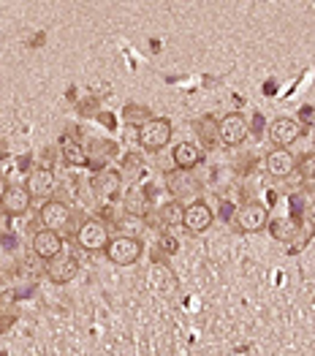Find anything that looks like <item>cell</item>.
I'll return each instance as SVG.
<instances>
[{
  "label": "cell",
  "instance_id": "obj_10",
  "mask_svg": "<svg viewBox=\"0 0 315 356\" xmlns=\"http://www.w3.org/2000/svg\"><path fill=\"white\" fill-rule=\"evenodd\" d=\"M269 136L277 147L288 149L293 142L302 139V122L296 118H277L272 125H269Z\"/></svg>",
  "mask_w": 315,
  "mask_h": 356
},
{
  "label": "cell",
  "instance_id": "obj_21",
  "mask_svg": "<svg viewBox=\"0 0 315 356\" xmlns=\"http://www.w3.org/2000/svg\"><path fill=\"white\" fill-rule=\"evenodd\" d=\"M269 229H272V234H275V237L283 239V242H288V239L296 234V226H293L291 220H275Z\"/></svg>",
  "mask_w": 315,
  "mask_h": 356
},
{
  "label": "cell",
  "instance_id": "obj_23",
  "mask_svg": "<svg viewBox=\"0 0 315 356\" xmlns=\"http://www.w3.org/2000/svg\"><path fill=\"white\" fill-rule=\"evenodd\" d=\"M158 248H161L163 253H169V256H174L179 245H177V239L169 237V234H161V237H158Z\"/></svg>",
  "mask_w": 315,
  "mask_h": 356
},
{
  "label": "cell",
  "instance_id": "obj_15",
  "mask_svg": "<svg viewBox=\"0 0 315 356\" xmlns=\"http://www.w3.org/2000/svg\"><path fill=\"white\" fill-rule=\"evenodd\" d=\"M166 188H169V193H172L177 202H182V199H188V196H193L199 191V179L191 177V172L174 169V172L166 175Z\"/></svg>",
  "mask_w": 315,
  "mask_h": 356
},
{
  "label": "cell",
  "instance_id": "obj_22",
  "mask_svg": "<svg viewBox=\"0 0 315 356\" xmlns=\"http://www.w3.org/2000/svg\"><path fill=\"white\" fill-rule=\"evenodd\" d=\"M296 169L302 172L305 179H315V152H307V155L296 158Z\"/></svg>",
  "mask_w": 315,
  "mask_h": 356
},
{
  "label": "cell",
  "instance_id": "obj_11",
  "mask_svg": "<svg viewBox=\"0 0 315 356\" xmlns=\"http://www.w3.org/2000/svg\"><path fill=\"white\" fill-rule=\"evenodd\" d=\"M33 253L41 259V261H52L63 253V237L52 229H38L33 234Z\"/></svg>",
  "mask_w": 315,
  "mask_h": 356
},
{
  "label": "cell",
  "instance_id": "obj_3",
  "mask_svg": "<svg viewBox=\"0 0 315 356\" xmlns=\"http://www.w3.org/2000/svg\"><path fill=\"white\" fill-rule=\"evenodd\" d=\"M76 242H79V248H85L87 253H104L106 245L112 242V234H109V229L101 218H87L76 232Z\"/></svg>",
  "mask_w": 315,
  "mask_h": 356
},
{
  "label": "cell",
  "instance_id": "obj_12",
  "mask_svg": "<svg viewBox=\"0 0 315 356\" xmlns=\"http://www.w3.org/2000/svg\"><path fill=\"white\" fill-rule=\"evenodd\" d=\"M264 166H266V172H269L272 177H288V175L296 172V155H293L291 149L275 147L272 152H266Z\"/></svg>",
  "mask_w": 315,
  "mask_h": 356
},
{
  "label": "cell",
  "instance_id": "obj_18",
  "mask_svg": "<svg viewBox=\"0 0 315 356\" xmlns=\"http://www.w3.org/2000/svg\"><path fill=\"white\" fill-rule=\"evenodd\" d=\"M161 220H163V226H169V229H177L182 220H185V204L182 202H177V199H172V202H166L163 207H161Z\"/></svg>",
  "mask_w": 315,
  "mask_h": 356
},
{
  "label": "cell",
  "instance_id": "obj_5",
  "mask_svg": "<svg viewBox=\"0 0 315 356\" xmlns=\"http://www.w3.org/2000/svg\"><path fill=\"white\" fill-rule=\"evenodd\" d=\"M30 202H33V196H30V191L25 185H17V182L6 185V191L0 196V212L6 218H19L30 209Z\"/></svg>",
  "mask_w": 315,
  "mask_h": 356
},
{
  "label": "cell",
  "instance_id": "obj_19",
  "mask_svg": "<svg viewBox=\"0 0 315 356\" xmlns=\"http://www.w3.org/2000/svg\"><path fill=\"white\" fill-rule=\"evenodd\" d=\"M95 188H98V193H101V196L115 199L117 193H120V172H112V169H109V172H104V175L98 177V185H95Z\"/></svg>",
  "mask_w": 315,
  "mask_h": 356
},
{
  "label": "cell",
  "instance_id": "obj_17",
  "mask_svg": "<svg viewBox=\"0 0 315 356\" xmlns=\"http://www.w3.org/2000/svg\"><path fill=\"white\" fill-rule=\"evenodd\" d=\"M193 128H196V134L201 136V142H204V147L212 149L220 145V139H218V120L215 118H201L193 122Z\"/></svg>",
  "mask_w": 315,
  "mask_h": 356
},
{
  "label": "cell",
  "instance_id": "obj_8",
  "mask_svg": "<svg viewBox=\"0 0 315 356\" xmlns=\"http://www.w3.org/2000/svg\"><path fill=\"white\" fill-rule=\"evenodd\" d=\"M38 220L44 223V229H52V232H60L71 223V209L65 202H58V199H47L41 209H38Z\"/></svg>",
  "mask_w": 315,
  "mask_h": 356
},
{
  "label": "cell",
  "instance_id": "obj_6",
  "mask_svg": "<svg viewBox=\"0 0 315 356\" xmlns=\"http://www.w3.org/2000/svg\"><path fill=\"white\" fill-rule=\"evenodd\" d=\"M212 220H215L212 207H209L204 199H196V202H191V204L185 207V220H182V226H185L191 234H204V232L212 226Z\"/></svg>",
  "mask_w": 315,
  "mask_h": 356
},
{
  "label": "cell",
  "instance_id": "obj_13",
  "mask_svg": "<svg viewBox=\"0 0 315 356\" xmlns=\"http://www.w3.org/2000/svg\"><path fill=\"white\" fill-rule=\"evenodd\" d=\"M25 188L30 191L33 199H44V202H47V199L52 196V191H55V172H52L49 166H38V169H33Z\"/></svg>",
  "mask_w": 315,
  "mask_h": 356
},
{
  "label": "cell",
  "instance_id": "obj_4",
  "mask_svg": "<svg viewBox=\"0 0 315 356\" xmlns=\"http://www.w3.org/2000/svg\"><path fill=\"white\" fill-rule=\"evenodd\" d=\"M218 139L223 147H239L248 139V118L242 112H229L218 120Z\"/></svg>",
  "mask_w": 315,
  "mask_h": 356
},
{
  "label": "cell",
  "instance_id": "obj_24",
  "mask_svg": "<svg viewBox=\"0 0 315 356\" xmlns=\"http://www.w3.org/2000/svg\"><path fill=\"white\" fill-rule=\"evenodd\" d=\"M307 218H310V223L315 226V199H313V204H310V209H307Z\"/></svg>",
  "mask_w": 315,
  "mask_h": 356
},
{
  "label": "cell",
  "instance_id": "obj_16",
  "mask_svg": "<svg viewBox=\"0 0 315 356\" xmlns=\"http://www.w3.org/2000/svg\"><path fill=\"white\" fill-rule=\"evenodd\" d=\"M60 152H63V161L68 166H87L90 163V155L85 152V147L79 142H74V139H63Z\"/></svg>",
  "mask_w": 315,
  "mask_h": 356
},
{
  "label": "cell",
  "instance_id": "obj_14",
  "mask_svg": "<svg viewBox=\"0 0 315 356\" xmlns=\"http://www.w3.org/2000/svg\"><path fill=\"white\" fill-rule=\"evenodd\" d=\"M172 161H174V169H179V172H193L201 161H204V152H201V147L193 145V142H179V145L172 149Z\"/></svg>",
  "mask_w": 315,
  "mask_h": 356
},
{
  "label": "cell",
  "instance_id": "obj_25",
  "mask_svg": "<svg viewBox=\"0 0 315 356\" xmlns=\"http://www.w3.org/2000/svg\"><path fill=\"white\" fill-rule=\"evenodd\" d=\"M3 191H6V185H3V177H0V196H3Z\"/></svg>",
  "mask_w": 315,
  "mask_h": 356
},
{
  "label": "cell",
  "instance_id": "obj_7",
  "mask_svg": "<svg viewBox=\"0 0 315 356\" xmlns=\"http://www.w3.org/2000/svg\"><path fill=\"white\" fill-rule=\"evenodd\" d=\"M76 275H79V261H76V256H71V253H60L58 259L47 261V277H49V283H55V286L71 283Z\"/></svg>",
  "mask_w": 315,
  "mask_h": 356
},
{
  "label": "cell",
  "instance_id": "obj_2",
  "mask_svg": "<svg viewBox=\"0 0 315 356\" xmlns=\"http://www.w3.org/2000/svg\"><path fill=\"white\" fill-rule=\"evenodd\" d=\"M106 259L115 264V267H131L142 259L144 253V242L139 237H115L109 245H106Z\"/></svg>",
  "mask_w": 315,
  "mask_h": 356
},
{
  "label": "cell",
  "instance_id": "obj_1",
  "mask_svg": "<svg viewBox=\"0 0 315 356\" xmlns=\"http://www.w3.org/2000/svg\"><path fill=\"white\" fill-rule=\"evenodd\" d=\"M172 134H174V125L169 118H152L147 120L144 125H139V145L150 152H158L163 149L169 142H172Z\"/></svg>",
  "mask_w": 315,
  "mask_h": 356
},
{
  "label": "cell",
  "instance_id": "obj_9",
  "mask_svg": "<svg viewBox=\"0 0 315 356\" xmlns=\"http://www.w3.org/2000/svg\"><path fill=\"white\" fill-rule=\"evenodd\" d=\"M266 223H269V212H266L264 204H258V202H248V204H242L239 212H236V226L242 232H248V234H256L261 229H266Z\"/></svg>",
  "mask_w": 315,
  "mask_h": 356
},
{
  "label": "cell",
  "instance_id": "obj_20",
  "mask_svg": "<svg viewBox=\"0 0 315 356\" xmlns=\"http://www.w3.org/2000/svg\"><path fill=\"white\" fill-rule=\"evenodd\" d=\"M125 212H128V215H139V218L147 215V202H144L142 193H131V196L125 199Z\"/></svg>",
  "mask_w": 315,
  "mask_h": 356
}]
</instances>
